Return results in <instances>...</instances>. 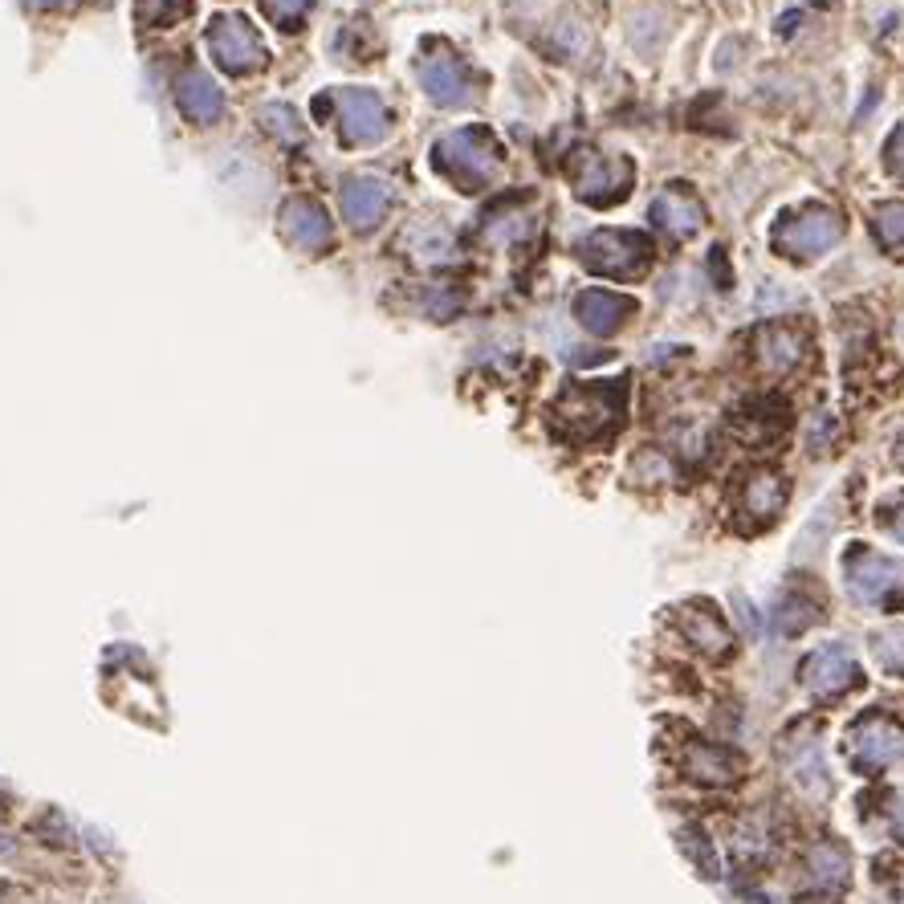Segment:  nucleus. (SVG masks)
I'll list each match as a JSON object with an SVG mask.
<instances>
[{"mask_svg":"<svg viewBox=\"0 0 904 904\" xmlns=\"http://www.w3.org/2000/svg\"><path fill=\"white\" fill-rule=\"evenodd\" d=\"M558 424L579 436V440H591V436H607V432L620 424V383L603 388V383H579V388H567L562 400H558Z\"/></svg>","mask_w":904,"mask_h":904,"instance_id":"obj_1","label":"nucleus"},{"mask_svg":"<svg viewBox=\"0 0 904 904\" xmlns=\"http://www.w3.org/2000/svg\"><path fill=\"white\" fill-rule=\"evenodd\" d=\"M574 257L595 269V274H607V278H640L648 261H652V245L640 241L636 233H624V228H607V233H587L579 245H574Z\"/></svg>","mask_w":904,"mask_h":904,"instance_id":"obj_2","label":"nucleus"},{"mask_svg":"<svg viewBox=\"0 0 904 904\" xmlns=\"http://www.w3.org/2000/svg\"><path fill=\"white\" fill-rule=\"evenodd\" d=\"M839 233L844 224L839 216L827 209H803V212H786L774 228V241L786 257H819V253L835 249L839 245Z\"/></svg>","mask_w":904,"mask_h":904,"instance_id":"obj_3","label":"nucleus"},{"mask_svg":"<svg viewBox=\"0 0 904 904\" xmlns=\"http://www.w3.org/2000/svg\"><path fill=\"white\" fill-rule=\"evenodd\" d=\"M571 188L579 200H591V204L620 200L632 188V164L620 159V155L583 152L571 164Z\"/></svg>","mask_w":904,"mask_h":904,"instance_id":"obj_4","label":"nucleus"},{"mask_svg":"<svg viewBox=\"0 0 904 904\" xmlns=\"http://www.w3.org/2000/svg\"><path fill=\"white\" fill-rule=\"evenodd\" d=\"M436 164H445L465 183H486L498 167V143L489 139V131H460L436 152Z\"/></svg>","mask_w":904,"mask_h":904,"instance_id":"obj_5","label":"nucleus"},{"mask_svg":"<svg viewBox=\"0 0 904 904\" xmlns=\"http://www.w3.org/2000/svg\"><path fill=\"white\" fill-rule=\"evenodd\" d=\"M904 583V562L889 555H877V550H851L848 555V591L860 603H877L889 591Z\"/></svg>","mask_w":904,"mask_h":904,"instance_id":"obj_6","label":"nucleus"},{"mask_svg":"<svg viewBox=\"0 0 904 904\" xmlns=\"http://www.w3.org/2000/svg\"><path fill=\"white\" fill-rule=\"evenodd\" d=\"M803 684H807L811 693H839V689H848L851 681H856V656L844 648V644H823V648H815V652L803 660Z\"/></svg>","mask_w":904,"mask_h":904,"instance_id":"obj_7","label":"nucleus"},{"mask_svg":"<svg viewBox=\"0 0 904 904\" xmlns=\"http://www.w3.org/2000/svg\"><path fill=\"white\" fill-rule=\"evenodd\" d=\"M632 302L627 298H620V293H607V290H587L579 293V302H574V314H579V322H583L591 334H612L620 331L627 319H632Z\"/></svg>","mask_w":904,"mask_h":904,"instance_id":"obj_8","label":"nucleus"},{"mask_svg":"<svg viewBox=\"0 0 904 904\" xmlns=\"http://www.w3.org/2000/svg\"><path fill=\"white\" fill-rule=\"evenodd\" d=\"M701 204L696 200H689V196L681 192H660L652 204V224L656 228H665L668 237H693L696 228H701Z\"/></svg>","mask_w":904,"mask_h":904,"instance_id":"obj_9","label":"nucleus"},{"mask_svg":"<svg viewBox=\"0 0 904 904\" xmlns=\"http://www.w3.org/2000/svg\"><path fill=\"white\" fill-rule=\"evenodd\" d=\"M856 758L863 766H892L904 758V734L889 722H868L856 734Z\"/></svg>","mask_w":904,"mask_h":904,"instance_id":"obj_10","label":"nucleus"},{"mask_svg":"<svg viewBox=\"0 0 904 904\" xmlns=\"http://www.w3.org/2000/svg\"><path fill=\"white\" fill-rule=\"evenodd\" d=\"M424 86H428V94L440 98V102H460L465 90H469V78H465L457 57L436 49V54L424 62Z\"/></svg>","mask_w":904,"mask_h":904,"instance_id":"obj_11","label":"nucleus"},{"mask_svg":"<svg viewBox=\"0 0 904 904\" xmlns=\"http://www.w3.org/2000/svg\"><path fill=\"white\" fill-rule=\"evenodd\" d=\"M684 636H689L696 648H705V652H713V656L729 648V632H725V624L710 612V607L684 612Z\"/></svg>","mask_w":904,"mask_h":904,"instance_id":"obj_12","label":"nucleus"},{"mask_svg":"<svg viewBox=\"0 0 904 904\" xmlns=\"http://www.w3.org/2000/svg\"><path fill=\"white\" fill-rule=\"evenodd\" d=\"M689 774H693V779H705V782H729V779H738V762H734L725 750L693 746V754H689Z\"/></svg>","mask_w":904,"mask_h":904,"instance_id":"obj_13","label":"nucleus"},{"mask_svg":"<svg viewBox=\"0 0 904 904\" xmlns=\"http://www.w3.org/2000/svg\"><path fill=\"white\" fill-rule=\"evenodd\" d=\"M343 123H347V135L355 139H371L383 123V111L371 94H347V111H343Z\"/></svg>","mask_w":904,"mask_h":904,"instance_id":"obj_14","label":"nucleus"},{"mask_svg":"<svg viewBox=\"0 0 904 904\" xmlns=\"http://www.w3.org/2000/svg\"><path fill=\"white\" fill-rule=\"evenodd\" d=\"M746 514L750 517H774L779 514V505H782V481L774 473H758L746 486Z\"/></svg>","mask_w":904,"mask_h":904,"instance_id":"obj_15","label":"nucleus"},{"mask_svg":"<svg viewBox=\"0 0 904 904\" xmlns=\"http://www.w3.org/2000/svg\"><path fill=\"white\" fill-rule=\"evenodd\" d=\"M758 355H762L766 367H774V371H786V367H794V362H799V355H803V343H799V334H794V331H770L762 338Z\"/></svg>","mask_w":904,"mask_h":904,"instance_id":"obj_16","label":"nucleus"},{"mask_svg":"<svg viewBox=\"0 0 904 904\" xmlns=\"http://www.w3.org/2000/svg\"><path fill=\"white\" fill-rule=\"evenodd\" d=\"M343 200H347V212H350V221H359V224H371L383 212V192H379L376 183H367V180H355V183H347V192H343Z\"/></svg>","mask_w":904,"mask_h":904,"instance_id":"obj_17","label":"nucleus"},{"mask_svg":"<svg viewBox=\"0 0 904 904\" xmlns=\"http://www.w3.org/2000/svg\"><path fill=\"white\" fill-rule=\"evenodd\" d=\"M811 877L819 880V884H827V889H839L844 880H848V856L839 848H832V844H819V848L811 851Z\"/></svg>","mask_w":904,"mask_h":904,"instance_id":"obj_18","label":"nucleus"},{"mask_svg":"<svg viewBox=\"0 0 904 904\" xmlns=\"http://www.w3.org/2000/svg\"><path fill=\"white\" fill-rule=\"evenodd\" d=\"M221 54H224V62L228 66H245V62H253L257 57V45H253V33L241 21H224V29H221Z\"/></svg>","mask_w":904,"mask_h":904,"instance_id":"obj_19","label":"nucleus"},{"mask_svg":"<svg viewBox=\"0 0 904 904\" xmlns=\"http://www.w3.org/2000/svg\"><path fill=\"white\" fill-rule=\"evenodd\" d=\"M872 652L889 672H904V624L901 627H884L872 636Z\"/></svg>","mask_w":904,"mask_h":904,"instance_id":"obj_20","label":"nucleus"},{"mask_svg":"<svg viewBox=\"0 0 904 904\" xmlns=\"http://www.w3.org/2000/svg\"><path fill=\"white\" fill-rule=\"evenodd\" d=\"M286 228H290L298 241H319L322 233H326V224H322V216L314 209H293L290 216H286Z\"/></svg>","mask_w":904,"mask_h":904,"instance_id":"obj_21","label":"nucleus"},{"mask_svg":"<svg viewBox=\"0 0 904 904\" xmlns=\"http://www.w3.org/2000/svg\"><path fill=\"white\" fill-rule=\"evenodd\" d=\"M877 228L889 245H904V204H884L877 212Z\"/></svg>","mask_w":904,"mask_h":904,"instance_id":"obj_22","label":"nucleus"},{"mask_svg":"<svg viewBox=\"0 0 904 904\" xmlns=\"http://www.w3.org/2000/svg\"><path fill=\"white\" fill-rule=\"evenodd\" d=\"M889 167H896L904 176V123L896 126V135H892V143H889Z\"/></svg>","mask_w":904,"mask_h":904,"instance_id":"obj_23","label":"nucleus"},{"mask_svg":"<svg viewBox=\"0 0 904 904\" xmlns=\"http://www.w3.org/2000/svg\"><path fill=\"white\" fill-rule=\"evenodd\" d=\"M306 9V0H269V13L274 16H293Z\"/></svg>","mask_w":904,"mask_h":904,"instance_id":"obj_24","label":"nucleus"},{"mask_svg":"<svg viewBox=\"0 0 904 904\" xmlns=\"http://www.w3.org/2000/svg\"><path fill=\"white\" fill-rule=\"evenodd\" d=\"M889 529H892V538H901V543H904V505L896 510V517L889 522Z\"/></svg>","mask_w":904,"mask_h":904,"instance_id":"obj_25","label":"nucleus"},{"mask_svg":"<svg viewBox=\"0 0 904 904\" xmlns=\"http://www.w3.org/2000/svg\"><path fill=\"white\" fill-rule=\"evenodd\" d=\"M896 460H901V465H904V440H901V448H896Z\"/></svg>","mask_w":904,"mask_h":904,"instance_id":"obj_26","label":"nucleus"}]
</instances>
